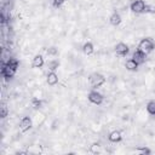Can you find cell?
I'll use <instances>...</instances> for the list:
<instances>
[{"mask_svg":"<svg viewBox=\"0 0 155 155\" xmlns=\"http://www.w3.org/2000/svg\"><path fill=\"white\" fill-rule=\"evenodd\" d=\"M105 81H107L105 76L102 75L101 73H92V74L90 75V78H88V84H90V86H91L93 90H96V88L103 86V85L105 84Z\"/></svg>","mask_w":155,"mask_h":155,"instance_id":"6da1fadb","label":"cell"},{"mask_svg":"<svg viewBox=\"0 0 155 155\" xmlns=\"http://www.w3.org/2000/svg\"><path fill=\"white\" fill-rule=\"evenodd\" d=\"M138 50L143 51L144 53H150L155 50V42L151 38H143L140 39V41L138 42Z\"/></svg>","mask_w":155,"mask_h":155,"instance_id":"7a4b0ae2","label":"cell"},{"mask_svg":"<svg viewBox=\"0 0 155 155\" xmlns=\"http://www.w3.org/2000/svg\"><path fill=\"white\" fill-rule=\"evenodd\" d=\"M17 69L18 68H16V67H13V65H11L10 63H7V62H1V75L5 78V79H11V78H13L15 75H16V73H17Z\"/></svg>","mask_w":155,"mask_h":155,"instance_id":"3957f363","label":"cell"},{"mask_svg":"<svg viewBox=\"0 0 155 155\" xmlns=\"http://www.w3.org/2000/svg\"><path fill=\"white\" fill-rule=\"evenodd\" d=\"M145 6H147V4L144 0H133L130 4V10L136 15H140V13H144Z\"/></svg>","mask_w":155,"mask_h":155,"instance_id":"277c9868","label":"cell"},{"mask_svg":"<svg viewBox=\"0 0 155 155\" xmlns=\"http://www.w3.org/2000/svg\"><path fill=\"white\" fill-rule=\"evenodd\" d=\"M87 99H88L92 104L101 105V104L103 103V101H104V97H103V94H102L101 92H98L97 90H92V91L88 92V94H87Z\"/></svg>","mask_w":155,"mask_h":155,"instance_id":"5b68a950","label":"cell"},{"mask_svg":"<svg viewBox=\"0 0 155 155\" xmlns=\"http://www.w3.org/2000/svg\"><path fill=\"white\" fill-rule=\"evenodd\" d=\"M31 126H33V120H31L30 116H23L21 119V121H19V130H21V132L24 133V132L29 131L31 128Z\"/></svg>","mask_w":155,"mask_h":155,"instance_id":"8992f818","label":"cell"},{"mask_svg":"<svg viewBox=\"0 0 155 155\" xmlns=\"http://www.w3.org/2000/svg\"><path fill=\"white\" fill-rule=\"evenodd\" d=\"M130 48H128V45L125 44V42H119L115 45V53L119 56V57H125L127 56Z\"/></svg>","mask_w":155,"mask_h":155,"instance_id":"52a82bcc","label":"cell"},{"mask_svg":"<svg viewBox=\"0 0 155 155\" xmlns=\"http://www.w3.org/2000/svg\"><path fill=\"white\" fill-rule=\"evenodd\" d=\"M132 59H134V61L140 65V64L145 63V61H147V53H144L143 51H140V50L137 48V50L132 53Z\"/></svg>","mask_w":155,"mask_h":155,"instance_id":"ba28073f","label":"cell"},{"mask_svg":"<svg viewBox=\"0 0 155 155\" xmlns=\"http://www.w3.org/2000/svg\"><path fill=\"white\" fill-rule=\"evenodd\" d=\"M58 81H59V78H58L57 73L53 71V70H50V71L47 73V75H46V82H47L50 86H54V85L58 84Z\"/></svg>","mask_w":155,"mask_h":155,"instance_id":"9c48e42d","label":"cell"},{"mask_svg":"<svg viewBox=\"0 0 155 155\" xmlns=\"http://www.w3.org/2000/svg\"><path fill=\"white\" fill-rule=\"evenodd\" d=\"M121 22H122L121 15H120L119 12L114 11V12L110 15V17H109V23H110L111 25L116 27V25H120V24H121Z\"/></svg>","mask_w":155,"mask_h":155,"instance_id":"30bf717a","label":"cell"},{"mask_svg":"<svg viewBox=\"0 0 155 155\" xmlns=\"http://www.w3.org/2000/svg\"><path fill=\"white\" fill-rule=\"evenodd\" d=\"M108 139H109L111 143H117V142H121L122 134H121V132H120L119 130H114V131H111V132L109 133Z\"/></svg>","mask_w":155,"mask_h":155,"instance_id":"8fae6325","label":"cell"},{"mask_svg":"<svg viewBox=\"0 0 155 155\" xmlns=\"http://www.w3.org/2000/svg\"><path fill=\"white\" fill-rule=\"evenodd\" d=\"M45 64V61H44V57L41 54H35L34 58L31 59V67L33 68H42Z\"/></svg>","mask_w":155,"mask_h":155,"instance_id":"7c38bea8","label":"cell"},{"mask_svg":"<svg viewBox=\"0 0 155 155\" xmlns=\"http://www.w3.org/2000/svg\"><path fill=\"white\" fill-rule=\"evenodd\" d=\"M138 67H139V64L134 59H132V58H130V59H127L125 62V68L127 70H130V71H137L138 70Z\"/></svg>","mask_w":155,"mask_h":155,"instance_id":"4fadbf2b","label":"cell"},{"mask_svg":"<svg viewBox=\"0 0 155 155\" xmlns=\"http://www.w3.org/2000/svg\"><path fill=\"white\" fill-rule=\"evenodd\" d=\"M82 52L86 54V56H90L94 52V45L91 42V41H86L84 45H82Z\"/></svg>","mask_w":155,"mask_h":155,"instance_id":"5bb4252c","label":"cell"},{"mask_svg":"<svg viewBox=\"0 0 155 155\" xmlns=\"http://www.w3.org/2000/svg\"><path fill=\"white\" fill-rule=\"evenodd\" d=\"M30 104H31L33 109L39 110V109L42 107V101H41L40 98H38V97H33V98L30 99Z\"/></svg>","mask_w":155,"mask_h":155,"instance_id":"9a60e30c","label":"cell"},{"mask_svg":"<svg viewBox=\"0 0 155 155\" xmlns=\"http://www.w3.org/2000/svg\"><path fill=\"white\" fill-rule=\"evenodd\" d=\"M145 109H147L149 115L155 116V101H149L147 103V105H145Z\"/></svg>","mask_w":155,"mask_h":155,"instance_id":"2e32d148","label":"cell"},{"mask_svg":"<svg viewBox=\"0 0 155 155\" xmlns=\"http://www.w3.org/2000/svg\"><path fill=\"white\" fill-rule=\"evenodd\" d=\"M58 67H59V62L57 59H51V61L47 62V68L50 70H53L54 71L56 69H58Z\"/></svg>","mask_w":155,"mask_h":155,"instance_id":"e0dca14e","label":"cell"},{"mask_svg":"<svg viewBox=\"0 0 155 155\" xmlns=\"http://www.w3.org/2000/svg\"><path fill=\"white\" fill-rule=\"evenodd\" d=\"M6 116H8V108L5 104H1V107H0V117L5 119Z\"/></svg>","mask_w":155,"mask_h":155,"instance_id":"ac0fdd59","label":"cell"},{"mask_svg":"<svg viewBox=\"0 0 155 155\" xmlns=\"http://www.w3.org/2000/svg\"><path fill=\"white\" fill-rule=\"evenodd\" d=\"M90 151H91L92 154H98V153H101V145H99V143H93V144H91V145H90Z\"/></svg>","mask_w":155,"mask_h":155,"instance_id":"d6986e66","label":"cell"},{"mask_svg":"<svg viewBox=\"0 0 155 155\" xmlns=\"http://www.w3.org/2000/svg\"><path fill=\"white\" fill-rule=\"evenodd\" d=\"M134 153H137V154H143V155H148V154H150L151 153V150L149 149V148H147V147H139V148H137L136 150H134Z\"/></svg>","mask_w":155,"mask_h":155,"instance_id":"ffe728a7","label":"cell"},{"mask_svg":"<svg viewBox=\"0 0 155 155\" xmlns=\"http://www.w3.org/2000/svg\"><path fill=\"white\" fill-rule=\"evenodd\" d=\"M67 0H52V7L53 8H61L63 5H64V2H65Z\"/></svg>","mask_w":155,"mask_h":155,"instance_id":"44dd1931","label":"cell"},{"mask_svg":"<svg viewBox=\"0 0 155 155\" xmlns=\"http://www.w3.org/2000/svg\"><path fill=\"white\" fill-rule=\"evenodd\" d=\"M46 53H47L48 56H57V54H58V50H57L56 47H48V48L46 50Z\"/></svg>","mask_w":155,"mask_h":155,"instance_id":"7402d4cb","label":"cell"},{"mask_svg":"<svg viewBox=\"0 0 155 155\" xmlns=\"http://www.w3.org/2000/svg\"><path fill=\"white\" fill-rule=\"evenodd\" d=\"M144 13H155V6H151V5H147L145 6V10H144Z\"/></svg>","mask_w":155,"mask_h":155,"instance_id":"603a6c76","label":"cell"}]
</instances>
